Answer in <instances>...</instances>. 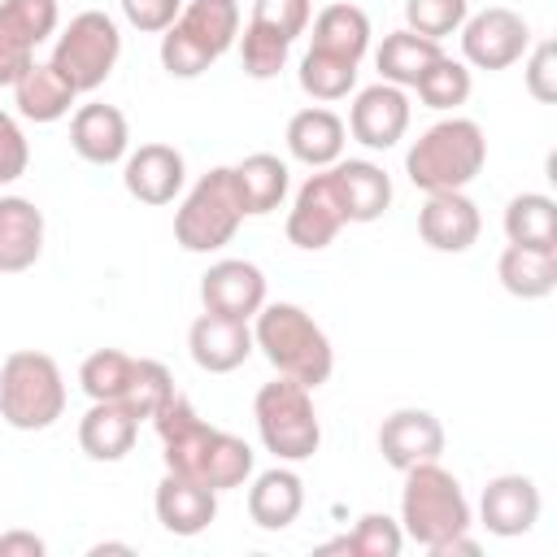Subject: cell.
I'll use <instances>...</instances> for the list:
<instances>
[{
  "instance_id": "obj_1",
  "label": "cell",
  "mask_w": 557,
  "mask_h": 557,
  "mask_svg": "<svg viewBox=\"0 0 557 557\" xmlns=\"http://www.w3.org/2000/svg\"><path fill=\"white\" fill-rule=\"evenodd\" d=\"M152 426H157L161 457H165L170 474L196 479V483H205L213 492H231V487H244L252 479L257 453L248 448V440H239V435H231L222 426H209L187 396L174 392L152 413Z\"/></svg>"
},
{
  "instance_id": "obj_2",
  "label": "cell",
  "mask_w": 557,
  "mask_h": 557,
  "mask_svg": "<svg viewBox=\"0 0 557 557\" xmlns=\"http://www.w3.org/2000/svg\"><path fill=\"white\" fill-rule=\"evenodd\" d=\"M252 344L265 352V361L283 374L305 383L309 392L322 387L335 370V348L326 339V331L292 300H274L261 305L252 318Z\"/></svg>"
},
{
  "instance_id": "obj_3",
  "label": "cell",
  "mask_w": 557,
  "mask_h": 557,
  "mask_svg": "<svg viewBox=\"0 0 557 557\" xmlns=\"http://www.w3.org/2000/svg\"><path fill=\"white\" fill-rule=\"evenodd\" d=\"M487 165V135L474 117H440L426 126L409 152H405V174L422 191H466Z\"/></svg>"
},
{
  "instance_id": "obj_4",
  "label": "cell",
  "mask_w": 557,
  "mask_h": 557,
  "mask_svg": "<svg viewBox=\"0 0 557 557\" xmlns=\"http://www.w3.org/2000/svg\"><path fill=\"white\" fill-rule=\"evenodd\" d=\"M400 474H405V487H400V531H405V540L435 553L444 540L470 531V500H466L453 470H444L440 461H418Z\"/></svg>"
},
{
  "instance_id": "obj_5",
  "label": "cell",
  "mask_w": 557,
  "mask_h": 557,
  "mask_svg": "<svg viewBox=\"0 0 557 557\" xmlns=\"http://www.w3.org/2000/svg\"><path fill=\"white\" fill-rule=\"evenodd\" d=\"M239 39V4L231 0H191L161 30V65L174 78H200L218 57Z\"/></svg>"
},
{
  "instance_id": "obj_6",
  "label": "cell",
  "mask_w": 557,
  "mask_h": 557,
  "mask_svg": "<svg viewBox=\"0 0 557 557\" xmlns=\"http://www.w3.org/2000/svg\"><path fill=\"white\" fill-rule=\"evenodd\" d=\"M78 387L87 392V400H113L126 405L139 422L174 396V374L152 361V357H131L122 348H96L91 357H83L78 366Z\"/></svg>"
},
{
  "instance_id": "obj_7",
  "label": "cell",
  "mask_w": 557,
  "mask_h": 557,
  "mask_svg": "<svg viewBox=\"0 0 557 557\" xmlns=\"http://www.w3.org/2000/svg\"><path fill=\"white\" fill-rule=\"evenodd\" d=\"M252 418H257V435L265 444V453H274L278 461H309L322 444V422L313 409V392L296 379H270L257 387L252 396Z\"/></svg>"
},
{
  "instance_id": "obj_8",
  "label": "cell",
  "mask_w": 557,
  "mask_h": 557,
  "mask_svg": "<svg viewBox=\"0 0 557 557\" xmlns=\"http://www.w3.org/2000/svg\"><path fill=\"white\" fill-rule=\"evenodd\" d=\"M65 413V379L48 352L17 348L0 366V418L13 431H48Z\"/></svg>"
},
{
  "instance_id": "obj_9",
  "label": "cell",
  "mask_w": 557,
  "mask_h": 557,
  "mask_svg": "<svg viewBox=\"0 0 557 557\" xmlns=\"http://www.w3.org/2000/svg\"><path fill=\"white\" fill-rule=\"evenodd\" d=\"M244 218L248 213H244V196L235 187V170L231 165H213L183 196V205L174 213V239L187 252H218V248H226L235 239Z\"/></svg>"
},
{
  "instance_id": "obj_10",
  "label": "cell",
  "mask_w": 557,
  "mask_h": 557,
  "mask_svg": "<svg viewBox=\"0 0 557 557\" xmlns=\"http://www.w3.org/2000/svg\"><path fill=\"white\" fill-rule=\"evenodd\" d=\"M122 57V30L117 22L104 13V9H83L70 17V26L57 35L52 44V70L83 96V91H96L104 87V78L113 74Z\"/></svg>"
},
{
  "instance_id": "obj_11",
  "label": "cell",
  "mask_w": 557,
  "mask_h": 557,
  "mask_svg": "<svg viewBox=\"0 0 557 557\" xmlns=\"http://www.w3.org/2000/svg\"><path fill=\"white\" fill-rule=\"evenodd\" d=\"M313 0H252V17L239 30V61L248 78H274L287 65L292 44L309 30Z\"/></svg>"
},
{
  "instance_id": "obj_12",
  "label": "cell",
  "mask_w": 557,
  "mask_h": 557,
  "mask_svg": "<svg viewBox=\"0 0 557 557\" xmlns=\"http://www.w3.org/2000/svg\"><path fill=\"white\" fill-rule=\"evenodd\" d=\"M344 226H348V205H344V191H339L331 165L313 170L287 209V226H283L287 244H296L300 252H322L326 244H335V235Z\"/></svg>"
},
{
  "instance_id": "obj_13",
  "label": "cell",
  "mask_w": 557,
  "mask_h": 557,
  "mask_svg": "<svg viewBox=\"0 0 557 557\" xmlns=\"http://www.w3.org/2000/svg\"><path fill=\"white\" fill-rule=\"evenodd\" d=\"M461 57L466 65L474 70H509L513 61L527 57L531 48V26L522 13L505 9V4H492V9H479L461 22Z\"/></svg>"
},
{
  "instance_id": "obj_14",
  "label": "cell",
  "mask_w": 557,
  "mask_h": 557,
  "mask_svg": "<svg viewBox=\"0 0 557 557\" xmlns=\"http://www.w3.org/2000/svg\"><path fill=\"white\" fill-rule=\"evenodd\" d=\"M57 0H0V87H13L17 74L35 61V48L57 35Z\"/></svg>"
},
{
  "instance_id": "obj_15",
  "label": "cell",
  "mask_w": 557,
  "mask_h": 557,
  "mask_svg": "<svg viewBox=\"0 0 557 557\" xmlns=\"http://www.w3.org/2000/svg\"><path fill=\"white\" fill-rule=\"evenodd\" d=\"M409 113H413V109H409L405 87L379 78V83H370V87L357 91V100H352V109H348V131H352V139H357L361 148L387 152V148H396V144L405 139Z\"/></svg>"
},
{
  "instance_id": "obj_16",
  "label": "cell",
  "mask_w": 557,
  "mask_h": 557,
  "mask_svg": "<svg viewBox=\"0 0 557 557\" xmlns=\"http://www.w3.org/2000/svg\"><path fill=\"white\" fill-rule=\"evenodd\" d=\"M200 305L209 313L222 318H239L252 322L257 309L265 305V274L261 265L244 261V257H222L200 274Z\"/></svg>"
},
{
  "instance_id": "obj_17",
  "label": "cell",
  "mask_w": 557,
  "mask_h": 557,
  "mask_svg": "<svg viewBox=\"0 0 557 557\" xmlns=\"http://www.w3.org/2000/svg\"><path fill=\"white\" fill-rule=\"evenodd\" d=\"M483 218L466 191H426L418 209V235L435 252H466L479 244Z\"/></svg>"
},
{
  "instance_id": "obj_18",
  "label": "cell",
  "mask_w": 557,
  "mask_h": 557,
  "mask_svg": "<svg viewBox=\"0 0 557 557\" xmlns=\"http://www.w3.org/2000/svg\"><path fill=\"white\" fill-rule=\"evenodd\" d=\"M187 183V161L174 144H139L122 161V187L139 205H170Z\"/></svg>"
},
{
  "instance_id": "obj_19",
  "label": "cell",
  "mask_w": 557,
  "mask_h": 557,
  "mask_svg": "<svg viewBox=\"0 0 557 557\" xmlns=\"http://www.w3.org/2000/svg\"><path fill=\"white\" fill-rule=\"evenodd\" d=\"M379 453L392 470H409L418 461H440L444 426L431 409H392L379 426Z\"/></svg>"
},
{
  "instance_id": "obj_20",
  "label": "cell",
  "mask_w": 557,
  "mask_h": 557,
  "mask_svg": "<svg viewBox=\"0 0 557 557\" xmlns=\"http://www.w3.org/2000/svg\"><path fill=\"white\" fill-rule=\"evenodd\" d=\"M479 522L500 540L527 535L540 522V487H535V479L531 474H496V479H487V487L479 496Z\"/></svg>"
},
{
  "instance_id": "obj_21",
  "label": "cell",
  "mask_w": 557,
  "mask_h": 557,
  "mask_svg": "<svg viewBox=\"0 0 557 557\" xmlns=\"http://www.w3.org/2000/svg\"><path fill=\"white\" fill-rule=\"evenodd\" d=\"M252 326L239 318H222V313H200L187 331V352L205 374H231L252 357Z\"/></svg>"
},
{
  "instance_id": "obj_22",
  "label": "cell",
  "mask_w": 557,
  "mask_h": 557,
  "mask_svg": "<svg viewBox=\"0 0 557 557\" xmlns=\"http://www.w3.org/2000/svg\"><path fill=\"white\" fill-rule=\"evenodd\" d=\"M70 148L87 165H117L131 152V126L117 104H78L70 117Z\"/></svg>"
},
{
  "instance_id": "obj_23",
  "label": "cell",
  "mask_w": 557,
  "mask_h": 557,
  "mask_svg": "<svg viewBox=\"0 0 557 557\" xmlns=\"http://www.w3.org/2000/svg\"><path fill=\"white\" fill-rule=\"evenodd\" d=\"M152 509H157V522L170 531V535H200L213 518H218V492L196 483V479H183V474H170L157 483V496H152Z\"/></svg>"
},
{
  "instance_id": "obj_24",
  "label": "cell",
  "mask_w": 557,
  "mask_h": 557,
  "mask_svg": "<svg viewBox=\"0 0 557 557\" xmlns=\"http://www.w3.org/2000/svg\"><path fill=\"white\" fill-rule=\"evenodd\" d=\"M344 135H348V126L339 113H331L326 104H309V109L292 113L283 139H287L292 161H300L309 170H326L344 157Z\"/></svg>"
},
{
  "instance_id": "obj_25",
  "label": "cell",
  "mask_w": 557,
  "mask_h": 557,
  "mask_svg": "<svg viewBox=\"0 0 557 557\" xmlns=\"http://www.w3.org/2000/svg\"><path fill=\"white\" fill-rule=\"evenodd\" d=\"M44 252V213L26 196H0V274H22Z\"/></svg>"
},
{
  "instance_id": "obj_26",
  "label": "cell",
  "mask_w": 557,
  "mask_h": 557,
  "mask_svg": "<svg viewBox=\"0 0 557 557\" xmlns=\"http://www.w3.org/2000/svg\"><path fill=\"white\" fill-rule=\"evenodd\" d=\"M309 22H313L309 52H322V57H335V61H352V65H361V57L370 52V17H366V9H357L348 0H335Z\"/></svg>"
},
{
  "instance_id": "obj_27",
  "label": "cell",
  "mask_w": 557,
  "mask_h": 557,
  "mask_svg": "<svg viewBox=\"0 0 557 557\" xmlns=\"http://www.w3.org/2000/svg\"><path fill=\"white\" fill-rule=\"evenodd\" d=\"M135 435L139 418L113 400H91V409L78 418V448L91 461H122L135 448Z\"/></svg>"
},
{
  "instance_id": "obj_28",
  "label": "cell",
  "mask_w": 557,
  "mask_h": 557,
  "mask_svg": "<svg viewBox=\"0 0 557 557\" xmlns=\"http://www.w3.org/2000/svg\"><path fill=\"white\" fill-rule=\"evenodd\" d=\"M305 509V483L296 470L287 466H274V470H261L248 487V518L261 527V531H283L300 518Z\"/></svg>"
},
{
  "instance_id": "obj_29",
  "label": "cell",
  "mask_w": 557,
  "mask_h": 557,
  "mask_svg": "<svg viewBox=\"0 0 557 557\" xmlns=\"http://www.w3.org/2000/svg\"><path fill=\"white\" fill-rule=\"evenodd\" d=\"M74 100H78V91L52 70V61H30V65L17 74V83H13V104H17V113H22L26 122H39V126L61 122Z\"/></svg>"
},
{
  "instance_id": "obj_30",
  "label": "cell",
  "mask_w": 557,
  "mask_h": 557,
  "mask_svg": "<svg viewBox=\"0 0 557 557\" xmlns=\"http://www.w3.org/2000/svg\"><path fill=\"white\" fill-rule=\"evenodd\" d=\"M339 191H344V205H348V222H379L392 205V178L383 165L366 161V157H339L331 165Z\"/></svg>"
},
{
  "instance_id": "obj_31",
  "label": "cell",
  "mask_w": 557,
  "mask_h": 557,
  "mask_svg": "<svg viewBox=\"0 0 557 557\" xmlns=\"http://www.w3.org/2000/svg\"><path fill=\"white\" fill-rule=\"evenodd\" d=\"M440 57H444V48H440L435 39H426V35H418V30H409V26H400V30L383 35V44H379V52H374V65H379V78H383V83L413 87Z\"/></svg>"
},
{
  "instance_id": "obj_32",
  "label": "cell",
  "mask_w": 557,
  "mask_h": 557,
  "mask_svg": "<svg viewBox=\"0 0 557 557\" xmlns=\"http://www.w3.org/2000/svg\"><path fill=\"white\" fill-rule=\"evenodd\" d=\"M496 278L518 300H544L557 287V248H522L509 244L496 261Z\"/></svg>"
},
{
  "instance_id": "obj_33",
  "label": "cell",
  "mask_w": 557,
  "mask_h": 557,
  "mask_svg": "<svg viewBox=\"0 0 557 557\" xmlns=\"http://www.w3.org/2000/svg\"><path fill=\"white\" fill-rule=\"evenodd\" d=\"M235 170V187L244 196V213L248 218H265L283 205L287 187H292V174H287V161H278L274 152H252L244 157Z\"/></svg>"
},
{
  "instance_id": "obj_34",
  "label": "cell",
  "mask_w": 557,
  "mask_h": 557,
  "mask_svg": "<svg viewBox=\"0 0 557 557\" xmlns=\"http://www.w3.org/2000/svg\"><path fill=\"white\" fill-rule=\"evenodd\" d=\"M505 239L522 248H557V200L544 191H522L505 205Z\"/></svg>"
},
{
  "instance_id": "obj_35",
  "label": "cell",
  "mask_w": 557,
  "mask_h": 557,
  "mask_svg": "<svg viewBox=\"0 0 557 557\" xmlns=\"http://www.w3.org/2000/svg\"><path fill=\"white\" fill-rule=\"evenodd\" d=\"M405 548V531L400 522H392L387 513H361L357 527L331 544H322L318 553H352V557H396Z\"/></svg>"
},
{
  "instance_id": "obj_36",
  "label": "cell",
  "mask_w": 557,
  "mask_h": 557,
  "mask_svg": "<svg viewBox=\"0 0 557 557\" xmlns=\"http://www.w3.org/2000/svg\"><path fill=\"white\" fill-rule=\"evenodd\" d=\"M470 87H474V78H470V65L466 61H453L448 52L413 83V91H418V100L426 104V109H440V113H448V109H457V104H466L470 100Z\"/></svg>"
},
{
  "instance_id": "obj_37",
  "label": "cell",
  "mask_w": 557,
  "mask_h": 557,
  "mask_svg": "<svg viewBox=\"0 0 557 557\" xmlns=\"http://www.w3.org/2000/svg\"><path fill=\"white\" fill-rule=\"evenodd\" d=\"M300 91L331 104V100H344L352 87H357V65L352 61H335V57H322V52H305L300 57Z\"/></svg>"
},
{
  "instance_id": "obj_38",
  "label": "cell",
  "mask_w": 557,
  "mask_h": 557,
  "mask_svg": "<svg viewBox=\"0 0 557 557\" xmlns=\"http://www.w3.org/2000/svg\"><path fill=\"white\" fill-rule=\"evenodd\" d=\"M470 17V0H405V26L444 44Z\"/></svg>"
},
{
  "instance_id": "obj_39",
  "label": "cell",
  "mask_w": 557,
  "mask_h": 557,
  "mask_svg": "<svg viewBox=\"0 0 557 557\" xmlns=\"http://www.w3.org/2000/svg\"><path fill=\"white\" fill-rule=\"evenodd\" d=\"M527 91L540 100V104H553L557 100V44L553 39H540L535 48H527Z\"/></svg>"
},
{
  "instance_id": "obj_40",
  "label": "cell",
  "mask_w": 557,
  "mask_h": 557,
  "mask_svg": "<svg viewBox=\"0 0 557 557\" xmlns=\"http://www.w3.org/2000/svg\"><path fill=\"white\" fill-rule=\"evenodd\" d=\"M26 165H30V144L17 126V117L0 109V187L17 183L26 174Z\"/></svg>"
},
{
  "instance_id": "obj_41",
  "label": "cell",
  "mask_w": 557,
  "mask_h": 557,
  "mask_svg": "<svg viewBox=\"0 0 557 557\" xmlns=\"http://www.w3.org/2000/svg\"><path fill=\"white\" fill-rule=\"evenodd\" d=\"M117 4H122V17L144 35H161L183 9V0H117Z\"/></svg>"
},
{
  "instance_id": "obj_42",
  "label": "cell",
  "mask_w": 557,
  "mask_h": 557,
  "mask_svg": "<svg viewBox=\"0 0 557 557\" xmlns=\"http://www.w3.org/2000/svg\"><path fill=\"white\" fill-rule=\"evenodd\" d=\"M48 544L35 531H4L0 535V557H44Z\"/></svg>"
},
{
  "instance_id": "obj_43",
  "label": "cell",
  "mask_w": 557,
  "mask_h": 557,
  "mask_svg": "<svg viewBox=\"0 0 557 557\" xmlns=\"http://www.w3.org/2000/svg\"><path fill=\"white\" fill-rule=\"evenodd\" d=\"M91 553H131V544H96Z\"/></svg>"
},
{
  "instance_id": "obj_44",
  "label": "cell",
  "mask_w": 557,
  "mask_h": 557,
  "mask_svg": "<svg viewBox=\"0 0 557 557\" xmlns=\"http://www.w3.org/2000/svg\"><path fill=\"white\" fill-rule=\"evenodd\" d=\"M231 4H239V0H231Z\"/></svg>"
}]
</instances>
